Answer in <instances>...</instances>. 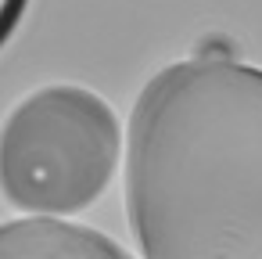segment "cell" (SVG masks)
Returning a JSON list of instances; mask_svg holds the SVG:
<instances>
[{"instance_id":"obj_2","label":"cell","mask_w":262,"mask_h":259,"mask_svg":"<svg viewBox=\"0 0 262 259\" xmlns=\"http://www.w3.org/2000/svg\"><path fill=\"white\" fill-rule=\"evenodd\" d=\"M122 151V126L101 94L40 87L0 126V194L26 216H76L112 187Z\"/></svg>"},{"instance_id":"obj_3","label":"cell","mask_w":262,"mask_h":259,"mask_svg":"<svg viewBox=\"0 0 262 259\" xmlns=\"http://www.w3.org/2000/svg\"><path fill=\"white\" fill-rule=\"evenodd\" d=\"M0 259H133L108 234L69 216H22L0 223Z\"/></svg>"},{"instance_id":"obj_1","label":"cell","mask_w":262,"mask_h":259,"mask_svg":"<svg viewBox=\"0 0 262 259\" xmlns=\"http://www.w3.org/2000/svg\"><path fill=\"white\" fill-rule=\"evenodd\" d=\"M122 194L140 259H262V69L155 72L126 119Z\"/></svg>"},{"instance_id":"obj_4","label":"cell","mask_w":262,"mask_h":259,"mask_svg":"<svg viewBox=\"0 0 262 259\" xmlns=\"http://www.w3.org/2000/svg\"><path fill=\"white\" fill-rule=\"evenodd\" d=\"M29 0H0V47L8 44V36L15 33V26L22 22Z\"/></svg>"}]
</instances>
